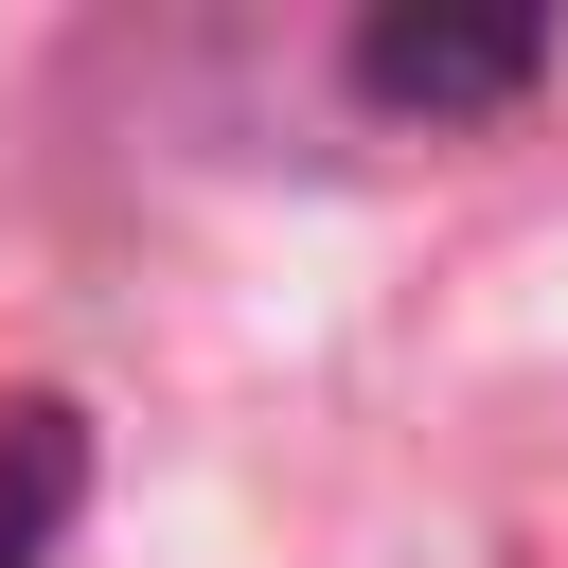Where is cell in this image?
Wrapping results in <instances>:
<instances>
[{"label":"cell","instance_id":"cell-2","mask_svg":"<svg viewBox=\"0 0 568 568\" xmlns=\"http://www.w3.org/2000/svg\"><path fill=\"white\" fill-rule=\"evenodd\" d=\"M71 497H89L71 408H0V568H36V550L71 532Z\"/></svg>","mask_w":568,"mask_h":568},{"label":"cell","instance_id":"cell-1","mask_svg":"<svg viewBox=\"0 0 568 568\" xmlns=\"http://www.w3.org/2000/svg\"><path fill=\"white\" fill-rule=\"evenodd\" d=\"M532 71H550V18H373L355 36V89L373 106H426V124L444 106H515Z\"/></svg>","mask_w":568,"mask_h":568}]
</instances>
